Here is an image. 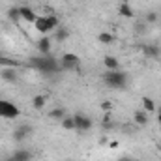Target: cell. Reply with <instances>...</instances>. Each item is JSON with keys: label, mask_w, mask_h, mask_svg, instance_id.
Instances as JSON below:
<instances>
[{"label": "cell", "mask_w": 161, "mask_h": 161, "mask_svg": "<svg viewBox=\"0 0 161 161\" xmlns=\"http://www.w3.org/2000/svg\"><path fill=\"white\" fill-rule=\"evenodd\" d=\"M60 122H62V127H64L66 131H73V129H75V118H73V116L68 114L66 118H62Z\"/></svg>", "instance_id": "44dd1931"}, {"label": "cell", "mask_w": 161, "mask_h": 161, "mask_svg": "<svg viewBox=\"0 0 161 161\" xmlns=\"http://www.w3.org/2000/svg\"><path fill=\"white\" fill-rule=\"evenodd\" d=\"M19 114H21V111H19V107L15 103L6 101V99H0V116L2 118L15 120V118H19Z\"/></svg>", "instance_id": "3957f363"}, {"label": "cell", "mask_w": 161, "mask_h": 161, "mask_svg": "<svg viewBox=\"0 0 161 161\" xmlns=\"http://www.w3.org/2000/svg\"><path fill=\"white\" fill-rule=\"evenodd\" d=\"M0 77H2L4 82L15 84V82L19 80V73H17V69H15V68H4V69H2V73H0Z\"/></svg>", "instance_id": "52a82bcc"}, {"label": "cell", "mask_w": 161, "mask_h": 161, "mask_svg": "<svg viewBox=\"0 0 161 161\" xmlns=\"http://www.w3.org/2000/svg\"><path fill=\"white\" fill-rule=\"evenodd\" d=\"M36 30L38 32H41V34H49V26H47V19L45 17H41V15H38V19H36Z\"/></svg>", "instance_id": "d6986e66"}, {"label": "cell", "mask_w": 161, "mask_h": 161, "mask_svg": "<svg viewBox=\"0 0 161 161\" xmlns=\"http://www.w3.org/2000/svg\"><path fill=\"white\" fill-rule=\"evenodd\" d=\"M45 19H47V26H49V32H54L58 26H60V19L56 17V15H45Z\"/></svg>", "instance_id": "e0dca14e"}, {"label": "cell", "mask_w": 161, "mask_h": 161, "mask_svg": "<svg viewBox=\"0 0 161 161\" xmlns=\"http://www.w3.org/2000/svg\"><path fill=\"white\" fill-rule=\"evenodd\" d=\"M158 19H159L158 11H148V13H146V17H144V21H146L148 25H154V23H158Z\"/></svg>", "instance_id": "cb8c5ba5"}, {"label": "cell", "mask_w": 161, "mask_h": 161, "mask_svg": "<svg viewBox=\"0 0 161 161\" xmlns=\"http://www.w3.org/2000/svg\"><path fill=\"white\" fill-rule=\"evenodd\" d=\"M32 107L36 109V111H41L43 107H45V96H34V99H32Z\"/></svg>", "instance_id": "603a6c76"}, {"label": "cell", "mask_w": 161, "mask_h": 161, "mask_svg": "<svg viewBox=\"0 0 161 161\" xmlns=\"http://www.w3.org/2000/svg\"><path fill=\"white\" fill-rule=\"evenodd\" d=\"M8 19H9L13 25H17L19 21H23V19H21V13H19V6H13V8L8 9Z\"/></svg>", "instance_id": "2e32d148"}, {"label": "cell", "mask_w": 161, "mask_h": 161, "mask_svg": "<svg viewBox=\"0 0 161 161\" xmlns=\"http://www.w3.org/2000/svg\"><path fill=\"white\" fill-rule=\"evenodd\" d=\"M11 158L15 161H32V152L30 150H15L13 154H11Z\"/></svg>", "instance_id": "4fadbf2b"}, {"label": "cell", "mask_w": 161, "mask_h": 161, "mask_svg": "<svg viewBox=\"0 0 161 161\" xmlns=\"http://www.w3.org/2000/svg\"><path fill=\"white\" fill-rule=\"evenodd\" d=\"M97 40L101 41L103 45H111V43H114V36H113L111 32H101V34L97 36Z\"/></svg>", "instance_id": "7402d4cb"}, {"label": "cell", "mask_w": 161, "mask_h": 161, "mask_svg": "<svg viewBox=\"0 0 161 161\" xmlns=\"http://www.w3.org/2000/svg\"><path fill=\"white\" fill-rule=\"evenodd\" d=\"M19 13H21V19L23 21H26V23H36V19H38V15L32 11V8H28V6H19Z\"/></svg>", "instance_id": "ba28073f"}, {"label": "cell", "mask_w": 161, "mask_h": 161, "mask_svg": "<svg viewBox=\"0 0 161 161\" xmlns=\"http://www.w3.org/2000/svg\"><path fill=\"white\" fill-rule=\"evenodd\" d=\"M109 146H111V148H118V142H116V141H113V142H111Z\"/></svg>", "instance_id": "f1b7e54d"}, {"label": "cell", "mask_w": 161, "mask_h": 161, "mask_svg": "<svg viewBox=\"0 0 161 161\" xmlns=\"http://www.w3.org/2000/svg\"><path fill=\"white\" fill-rule=\"evenodd\" d=\"M103 80H105V84H107L109 88L122 90V88L127 86L129 75H127L125 71H122V69H114V71H109V69H107V73L103 75Z\"/></svg>", "instance_id": "7a4b0ae2"}, {"label": "cell", "mask_w": 161, "mask_h": 161, "mask_svg": "<svg viewBox=\"0 0 161 161\" xmlns=\"http://www.w3.org/2000/svg\"><path fill=\"white\" fill-rule=\"evenodd\" d=\"M73 118H75V129H79V131H90L92 125H94L92 118L86 116V114H82V113L73 114Z\"/></svg>", "instance_id": "5b68a950"}, {"label": "cell", "mask_w": 161, "mask_h": 161, "mask_svg": "<svg viewBox=\"0 0 161 161\" xmlns=\"http://www.w3.org/2000/svg\"><path fill=\"white\" fill-rule=\"evenodd\" d=\"M103 66H105L109 71L120 69V62H118V58H116V56H111V54H107V56L103 58Z\"/></svg>", "instance_id": "8fae6325"}, {"label": "cell", "mask_w": 161, "mask_h": 161, "mask_svg": "<svg viewBox=\"0 0 161 161\" xmlns=\"http://www.w3.org/2000/svg\"><path fill=\"white\" fill-rule=\"evenodd\" d=\"M116 161H133V159H131L129 156H122V158H118Z\"/></svg>", "instance_id": "83f0119b"}, {"label": "cell", "mask_w": 161, "mask_h": 161, "mask_svg": "<svg viewBox=\"0 0 161 161\" xmlns=\"http://www.w3.org/2000/svg\"><path fill=\"white\" fill-rule=\"evenodd\" d=\"M141 51H142V54L148 56V58H158L161 54V51H159L158 45H141Z\"/></svg>", "instance_id": "9c48e42d"}, {"label": "cell", "mask_w": 161, "mask_h": 161, "mask_svg": "<svg viewBox=\"0 0 161 161\" xmlns=\"http://www.w3.org/2000/svg\"><path fill=\"white\" fill-rule=\"evenodd\" d=\"M158 122L161 124V113H158Z\"/></svg>", "instance_id": "4dcf8cb0"}, {"label": "cell", "mask_w": 161, "mask_h": 161, "mask_svg": "<svg viewBox=\"0 0 161 161\" xmlns=\"http://www.w3.org/2000/svg\"><path fill=\"white\" fill-rule=\"evenodd\" d=\"M68 38H69V30H68V28L58 26V28L54 30V40H56V41H60V43H62V41H66Z\"/></svg>", "instance_id": "ffe728a7"}, {"label": "cell", "mask_w": 161, "mask_h": 161, "mask_svg": "<svg viewBox=\"0 0 161 161\" xmlns=\"http://www.w3.org/2000/svg\"><path fill=\"white\" fill-rule=\"evenodd\" d=\"M60 66H62V69H77L80 66V58L73 53H66L60 60Z\"/></svg>", "instance_id": "277c9868"}, {"label": "cell", "mask_w": 161, "mask_h": 161, "mask_svg": "<svg viewBox=\"0 0 161 161\" xmlns=\"http://www.w3.org/2000/svg\"><path fill=\"white\" fill-rule=\"evenodd\" d=\"M38 51H40L41 54H51V38L49 36H43V38H40V41H38Z\"/></svg>", "instance_id": "7c38bea8"}, {"label": "cell", "mask_w": 161, "mask_h": 161, "mask_svg": "<svg viewBox=\"0 0 161 161\" xmlns=\"http://www.w3.org/2000/svg\"><path fill=\"white\" fill-rule=\"evenodd\" d=\"M158 113H161V107H159V109H158Z\"/></svg>", "instance_id": "1f68e13d"}, {"label": "cell", "mask_w": 161, "mask_h": 161, "mask_svg": "<svg viewBox=\"0 0 161 161\" xmlns=\"http://www.w3.org/2000/svg\"><path fill=\"white\" fill-rule=\"evenodd\" d=\"M133 122H135L137 125H141V127L148 125V113H146V111H142V109L135 111V113H133Z\"/></svg>", "instance_id": "30bf717a"}, {"label": "cell", "mask_w": 161, "mask_h": 161, "mask_svg": "<svg viewBox=\"0 0 161 161\" xmlns=\"http://www.w3.org/2000/svg\"><path fill=\"white\" fill-rule=\"evenodd\" d=\"M0 64H2V66H9V68H15V66H19L15 60H11V58H4V56H0Z\"/></svg>", "instance_id": "484cf974"}, {"label": "cell", "mask_w": 161, "mask_h": 161, "mask_svg": "<svg viewBox=\"0 0 161 161\" xmlns=\"http://www.w3.org/2000/svg\"><path fill=\"white\" fill-rule=\"evenodd\" d=\"M141 101H142V111H146V113H156V111H158V109H156V103H154L148 96H142Z\"/></svg>", "instance_id": "ac0fdd59"}, {"label": "cell", "mask_w": 161, "mask_h": 161, "mask_svg": "<svg viewBox=\"0 0 161 161\" xmlns=\"http://www.w3.org/2000/svg\"><path fill=\"white\" fill-rule=\"evenodd\" d=\"M4 161H15V159H13L11 156H8V158H6V159H4Z\"/></svg>", "instance_id": "f546056e"}, {"label": "cell", "mask_w": 161, "mask_h": 161, "mask_svg": "<svg viewBox=\"0 0 161 161\" xmlns=\"http://www.w3.org/2000/svg\"><path fill=\"white\" fill-rule=\"evenodd\" d=\"M66 116H68V113H66L64 107H54V109L49 111V118H53V120H62Z\"/></svg>", "instance_id": "9a60e30c"}, {"label": "cell", "mask_w": 161, "mask_h": 161, "mask_svg": "<svg viewBox=\"0 0 161 161\" xmlns=\"http://www.w3.org/2000/svg\"><path fill=\"white\" fill-rule=\"evenodd\" d=\"M101 109H103L105 113H113V103H111V101H103V103H101Z\"/></svg>", "instance_id": "4316f807"}, {"label": "cell", "mask_w": 161, "mask_h": 161, "mask_svg": "<svg viewBox=\"0 0 161 161\" xmlns=\"http://www.w3.org/2000/svg\"><path fill=\"white\" fill-rule=\"evenodd\" d=\"M30 64H32L34 69H38L41 73H47V75L49 73H58L62 69L60 62L54 56H51V54H41L38 58H30Z\"/></svg>", "instance_id": "6da1fadb"}, {"label": "cell", "mask_w": 161, "mask_h": 161, "mask_svg": "<svg viewBox=\"0 0 161 161\" xmlns=\"http://www.w3.org/2000/svg\"><path fill=\"white\" fill-rule=\"evenodd\" d=\"M118 13H120L122 17H125V19H133L135 17V11H133V8L127 2H122L120 6H118Z\"/></svg>", "instance_id": "5bb4252c"}, {"label": "cell", "mask_w": 161, "mask_h": 161, "mask_svg": "<svg viewBox=\"0 0 161 161\" xmlns=\"http://www.w3.org/2000/svg\"><path fill=\"white\" fill-rule=\"evenodd\" d=\"M66 161H73V159H66Z\"/></svg>", "instance_id": "d6a6232c"}, {"label": "cell", "mask_w": 161, "mask_h": 161, "mask_svg": "<svg viewBox=\"0 0 161 161\" xmlns=\"http://www.w3.org/2000/svg\"><path fill=\"white\" fill-rule=\"evenodd\" d=\"M103 127L105 129L113 127V113H105V116H103Z\"/></svg>", "instance_id": "d4e9b609"}, {"label": "cell", "mask_w": 161, "mask_h": 161, "mask_svg": "<svg viewBox=\"0 0 161 161\" xmlns=\"http://www.w3.org/2000/svg\"><path fill=\"white\" fill-rule=\"evenodd\" d=\"M32 125L30 124H21V125H17L15 127V131H13V141H17V142H21V141H25L26 137H30L32 135Z\"/></svg>", "instance_id": "8992f818"}]
</instances>
